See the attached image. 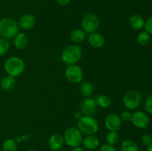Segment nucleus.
Returning a JSON list of instances; mask_svg holds the SVG:
<instances>
[{
	"instance_id": "nucleus-12",
	"label": "nucleus",
	"mask_w": 152,
	"mask_h": 151,
	"mask_svg": "<svg viewBox=\"0 0 152 151\" xmlns=\"http://www.w3.org/2000/svg\"><path fill=\"white\" fill-rule=\"evenodd\" d=\"M36 23H37V21H36L35 16L30 13L22 15L19 18V22H18L19 28L24 30L32 29L36 25Z\"/></svg>"
},
{
	"instance_id": "nucleus-37",
	"label": "nucleus",
	"mask_w": 152,
	"mask_h": 151,
	"mask_svg": "<svg viewBox=\"0 0 152 151\" xmlns=\"http://www.w3.org/2000/svg\"><path fill=\"white\" fill-rule=\"evenodd\" d=\"M58 151H61V150H58Z\"/></svg>"
},
{
	"instance_id": "nucleus-33",
	"label": "nucleus",
	"mask_w": 152,
	"mask_h": 151,
	"mask_svg": "<svg viewBox=\"0 0 152 151\" xmlns=\"http://www.w3.org/2000/svg\"><path fill=\"white\" fill-rule=\"evenodd\" d=\"M70 1H71V0H56V1H57L60 5H67V4L70 2Z\"/></svg>"
},
{
	"instance_id": "nucleus-31",
	"label": "nucleus",
	"mask_w": 152,
	"mask_h": 151,
	"mask_svg": "<svg viewBox=\"0 0 152 151\" xmlns=\"http://www.w3.org/2000/svg\"><path fill=\"white\" fill-rule=\"evenodd\" d=\"M132 114L129 111H125V112L122 113L121 115H120V118L122 121H129L132 120Z\"/></svg>"
},
{
	"instance_id": "nucleus-26",
	"label": "nucleus",
	"mask_w": 152,
	"mask_h": 151,
	"mask_svg": "<svg viewBox=\"0 0 152 151\" xmlns=\"http://www.w3.org/2000/svg\"><path fill=\"white\" fill-rule=\"evenodd\" d=\"M10 48V43L7 39L4 38H0V56H4Z\"/></svg>"
},
{
	"instance_id": "nucleus-22",
	"label": "nucleus",
	"mask_w": 152,
	"mask_h": 151,
	"mask_svg": "<svg viewBox=\"0 0 152 151\" xmlns=\"http://www.w3.org/2000/svg\"><path fill=\"white\" fill-rule=\"evenodd\" d=\"M121 151H139L138 145L132 140H125L120 146Z\"/></svg>"
},
{
	"instance_id": "nucleus-6",
	"label": "nucleus",
	"mask_w": 152,
	"mask_h": 151,
	"mask_svg": "<svg viewBox=\"0 0 152 151\" xmlns=\"http://www.w3.org/2000/svg\"><path fill=\"white\" fill-rule=\"evenodd\" d=\"M100 25V21L97 15L93 13H89L85 15L82 19L81 26L86 33H92L97 30Z\"/></svg>"
},
{
	"instance_id": "nucleus-35",
	"label": "nucleus",
	"mask_w": 152,
	"mask_h": 151,
	"mask_svg": "<svg viewBox=\"0 0 152 151\" xmlns=\"http://www.w3.org/2000/svg\"><path fill=\"white\" fill-rule=\"evenodd\" d=\"M146 151H152V144L150 145L149 147H148V148H147V150Z\"/></svg>"
},
{
	"instance_id": "nucleus-9",
	"label": "nucleus",
	"mask_w": 152,
	"mask_h": 151,
	"mask_svg": "<svg viewBox=\"0 0 152 151\" xmlns=\"http://www.w3.org/2000/svg\"><path fill=\"white\" fill-rule=\"evenodd\" d=\"M131 121L135 127L139 129L146 128L150 122L149 117L142 111H136L134 113Z\"/></svg>"
},
{
	"instance_id": "nucleus-1",
	"label": "nucleus",
	"mask_w": 152,
	"mask_h": 151,
	"mask_svg": "<svg viewBox=\"0 0 152 151\" xmlns=\"http://www.w3.org/2000/svg\"><path fill=\"white\" fill-rule=\"evenodd\" d=\"M19 31V26L15 19L4 17L0 19V36L1 38L9 39L14 38Z\"/></svg>"
},
{
	"instance_id": "nucleus-14",
	"label": "nucleus",
	"mask_w": 152,
	"mask_h": 151,
	"mask_svg": "<svg viewBox=\"0 0 152 151\" xmlns=\"http://www.w3.org/2000/svg\"><path fill=\"white\" fill-rule=\"evenodd\" d=\"M88 43L94 48H101L104 46L105 39L103 36L99 33H92L88 36Z\"/></svg>"
},
{
	"instance_id": "nucleus-32",
	"label": "nucleus",
	"mask_w": 152,
	"mask_h": 151,
	"mask_svg": "<svg viewBox=\"0 0 152 151\" xmlns=\"http://www.w3.org/2000/svg\"><path fill=\"white\" fill-rule=\"evenodd\" d=\"M83 116V114L82 113V112L80 110L76 111V112L74 113V118H77V119L79 120L80 118H81Z\"/></svg>"
},
{
	"instance_id": "nucleus-5",
	"label": "nucleus",
	"mask_w": 152,
	"mask_h": 151,
	"mask_svg": "<svg viewBox=\"0 0 152 151\" xmlns=\"http://www.w3.org/2000/svg\"><path fill=\"white\" fill-rule=\"evenodd\" d=\"M63 137L65 143L71 147L80 146L83 143V133L75 127H70L67 128L64 132Z\"/></svg>"
},
{
	"instance_id": "nucleus-23",
	"label": "nucleus",
	"mask_w": 152,
	"mask_h": 151,
	"mask_svg": "<svg viewBox=\"0 0 152 151\" xmlns=\"http://www.w3.org/2000/svg\"><path fill=\"white\" fill-rule=\"evenodd\" d=\"M137 41L138 44L141 46H145L151 41V34L148 33L146 31H142L138 34L137 37Z\"/></svg>"
},
{
	"instance_id": "nucleus-25",
	"label": "nucleus",
	"mask_w": 152,
	"mask_h": 151,
	"mask_svg": "<svg viewBox=\"0 0 152 151\" xmlns=\"http://www.w3.org/2000/svg\"><path fill=\"white\" fill-rule=\"evenodd\" d=\"M105 139L108 144L112 145L115 144L119 140L118 133H117V131H109L105 136Z\"/></svg>"
},
{
	"instance_id": "nucleus-27",
	"label": "nucleus",
	"mask_w": 152,
	"mask_h": 151,
	"mask_svg": "<svg viewBox=\"0 0 152 151\" xmlns=\"http://www.w3.org/2000/svg\"><path fill=\"white\" fill-rule=\"evenodd\" d=\"M145 109L148 113L152 115V94L145 99Z\"/></svg>"
},
{
	"instance_id": "nucleus-4",
	"label": "nucleus",
	"mask_w": 152,
	"mask_h": 151,
	"mask_svg": "<svg viewBox=\"0 0 152 151\" xmlns=\"http://www.w3.org/2000/svg\"><path fill=\"white\" fill-rule=\"evenodd\" d=\"M77 128L83 134L94 135L99 130V124L97 121L91 115H83L78 120Z\"/></svg>"
},
{
	"instance_id": "nucleus-28",
	"label": "nucleus",
	"mask_w": 152,
	"mask_h": 151,
	"mask_svg": "<svg viewBox=\"0 0 152 151\" xmlns=\"http://www.w3.org/2000/svg\"><path fill=\"white\" fill-rule=\"evenodd\" d=\"M142 143L143 144V145H145V147H149L150 145L152 144V136L149 134H144L142 136Z\"/></svg>"
},
{
	"instance_id": "nucleus-19",
	"label": "nucleus",
	"mask_w": 152,
	"mask_h": 151,
	"mask_svg": "<svg viewBox=\"0 0 152 151\" xmlns=\"http://www.w3.org/2000/svg\"><path fill=\"white\" fill-rule=\"evenodd\" d=\"M86 33L83 29H75L70 34V39L75 44H80L86 39Z\"/></svg>"
},
{
	"instance_id": "nucleus-7",
	"label": "nucleus",
	"mask_w": 152,
	"mask_h": 151,
	"mask_svg": "<svg viewBox=\"0 0 152 151\" xmlns=\"http://www.w3.org/2000/svg\"><path fill=\"white\" fill-rule=\"evenodd\" d=\"M142 102L140 93L136 90H131L125 93L123 99V105L127 109L135 110L138 108Z\"/></svg>"
},
{
	"instance_id": "nucleus-10",
	"label": "nucleus",
	"mask_w": 152,
	"mask_h": 151,
	"mask_svg": "<svg viewBox=\"0 0 152 151\" xmlns=\"http://www.w3.org/2000/svg\"><path fill=\"white\" fill-rule=\"evenodd\" d=\"M97 105L94 99L87 97L82 102L80 105V111L84 115H92L96 113Z\"/></svg>"
},
{
	"instance_id": "nucleus-13",
	"label": "nucleus",
	"mask_w": 152,
	"mask_h": 151,
	"mask_svg": "<svg viewBox=\"0 0 152 151\" xmlns=\"http://www.w3.org/2000/svg\"><path fill=\"white\" fill-rule=\"evenodd\" d=\"M65 144L64 137L59 133L52 135L48 140V146L53 151L60 150Z\"/></svg>"
},
{
	"instance_id": "nucleus-2",
	"label": "nucleus",
	"mask_w": 152,
	"mask_h": 151,
	"mask_svg": "<svg viewBox=\"0 0 152 151\" xmlns=\"http://www.w3.org/2000/svg\"><path fill=\"white\" fill-rule=\"evenodd\" d=\"M4 68L7 75L14 78L19 76L25 70V62L18 56L7 58L4 63Z\"/></svg>"
},
{
	"instance_id": "nucleus-3",
	"label": "nucleus",
	"mask_w": 152,
	"mask_h": 151,
	"mask_svg": "<svg viewBox=\"0 0 152 151\" xmlns=\"http://www.w3.org/2000/svg\"><path fill=\"white\" fill-rule=\"evenodd\" d=\"M83 56V50L79 45L72 44L65 47L61 55L62 60L68 65H76Z\"/></svg>"
},
{
	"instance_id": "nucleus-15",
	"label": "nucleus",
	"mask_w": 152,
	"mask_h": 151,
	"mask_svg": "<svg viewBox=\"0 0 152 151\" xmlns=\"http://www.w3.org/2000/svg\"><path fill=\"white\" fill-rule=\"evenodd\" d=\"M129 26L135 30H140L145 25V20L142 16L139 14L132 15L129 20Z\"/></svg>"
},
{
	"instance_id": "nucleus-36",
	"label": "nucleus",
	"mask_w": 152,
	"mask_h": 151,
	"mask_svg": "<svg viewBox=\"0 0 152 151\" xmlns=\"http://www.w3.org/2000/svg\"><path fill=\"white\" fill-rule=\"evenodd\" d=\"M26 151H37V150H35L31 149V150H26Z\"/></svg>"
},
{
	"instance_id": "nucleus-20",
	"label": "nucleus",
	"mask_w": 152,
	"mask_h": 151,
	"mask_svg": "<svg viewBox=\"0 0 152 151\" xmlns=\"http://www.w3.org/2000/svg\"><path fill=\"white\" fill-rule=\"evenodd\" d=\"M80 93L86 97H89L92 95L94 90V87L93 84L89 81H83L81 83L80 87Z\"/></svg>"
},
{
	"instance_id": "nucleus-11",
	"label": "nucleus",
	"mask_w": 152,
	"mask_h": 151,
	"mask_svg": "<svg viewBox=\"0 0 152 151\" xmlns=\"http://www.w3.org/2000/svg\"><path fill=\"white\" fill-rule=\"evenodd\" d=\"M122 120L120 117L116 113H109L105 119V127L109 131H117L120 128Z\"/></svg>"
},
{
	"instance_id": "nucleus-29",
	"label": "nucleus",
	"mask_w": 152,
	"mask_h": 151,
	"mask_svg": "<svg viewBox=\"0 0 152 151\" xmlns=\"http://www.w3.org/2000/svg\"><path fill=\"white\" fill-rule=\"evenodd\" d=\"M146 32L149 34H152V16L148 18L146 21H145V25H144Z\"/></svg>"
},
{
	"instance_id": "nucleus-21",
	"label": "nucleus",
	"mask_w": 152,
	"mask_h": 151,
	"mask_svg": "<svg viewBox=\"0 0 152 151\" xmlns=\"http://www.w3.org/2000/svg\"><path fill=\"white\" fill-rule=\"evenodd\" d=\"M95 101H96L97 106H99L102 108H108L112 103L111 98L103 94L96 96Z\"/></svg>"
},
{
	"instance_id": "nucleus-34",
	"label": "nucleus",
	"mask_w": 152,
	"mask_h": 151,
	"mask_svg": "<svg viewBox=\"0 0 152 151\" xmlns=\"http://www.w3.org/2000/svg\"><path fill=\"white\" fill-rule=\"evenodd\" d=\"M71 151H85L84 148L82 147L78 146L75 147H73V149L71 150Z\"/></svg>"
},
{
	"instance_id": "nucleus-17",
	"label": "nucleus",
	"mask_w": 152,
	"mask_h": 151,
	"mask_svg": "<svg viewBox=\"0 0 152 151\" xmlns=\"http://www.w3.org/2000/svg\"><path fill=\"white\" fill-rule=\"evenodd\" d=\"M82 144L86 149L94 150L99 146V140L94 135H88L83 139Z\"/></svg>"
},
{
	"instance_id": "nucleus-30",
	"label": "nucleus",
	"mask_w": 152,
	"mask_h": 151,
	"mask_svg": "<svg viewBox=\"0 0 152 151\" xmlns=\"http://www.w3.org/2000/svg\"><path fill=\"white\" fill-rule=\"evenodd\" d=\"M99 151H117L116 148L114 145L110 144H104L99 148Z\"/></svg>"
},
{
	"instance_id": "nucleus-18",
	"label": "nucleus",
	"mask_w": 152,
	"mask_h": 151,
	"mask_svg": "<svg viewBox=\"0 0 152 151\" xmlns=\"http://www.w3.org/2000/svg\"><path fill=\"white\" fill-rule=\"evenodd\" d=\"M16 84V78L8 75L1 78V81H0V87L2 90L7 91V90H10L14 88Z\"/></svg>"
},
{
	"instance_id": "nucleus-8",
	"label": "nucleus",
	"mask_w": 152,
	"mask_h": 151,
	"mask_svg": "<svg viewBox=\"0 0 152 151\" xmlns=\"http://www.w3.org/2000/svg\"><path fill=\"white\" fill-rule=\"evenodd\" d=\"M67 80L73 84H78L83 79V70L80 66L77 65H68L65 72Z\"/></svg>"
},
{
	"instance_id": "nucleus-24",
	"label": "nucleus",
	"mask_w": 152,
	"mask_h": 151,
	"mask_svg": "<svg viewBox=\"0 0 152 151\" xmlns=\"http://www.w3.org/2000/svg\"><path fill=\"white\" fill-rule=\"evenodd\" d=\"M17 143L12 139H6L2 144L3 151H17Z\"/></svg>"
},
{
	"instance_id": "nucleus-16",
	"label": "nucleus",
	"mask_w": 152,
	"mask_h": 151,
	"mask_svg": "<svg viewBox=\"0 0 152 151\" xmlns=\"http://www.w3.org/2000/svg\"><path fill=\"white\" fill-rule=\"evenodd\" d=\"M13 44L18 50H24L28 45V38L24 33H19L13 38Z\"/></svg>"
}]
</instances>
